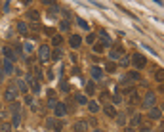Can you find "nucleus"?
<instances>
[{
	"instance_id": "f257e3e1",
	"label": "nucleus",
	"mask_w": 164,
	"mask_h": 132,
	"mask_svg": "<svg viewBox=\"0 0 164 132\" xmlns=\"http://www.w3.org/2000/svg\"><path fill=\"white\" fill-rule=\"evenodd\" d=\"M16 100H17V86H16V82H12L10 86H6V90H4V101L12 104V101H16Z\"/></svg>"
},
{
	"instance_id": "f03ea898",
	"label": "nucleus",
	"mask_w": 164,
	"mask_h": 132,
	"mask_svg": "<svg viewBox=\"0 0 164 132\" xmlns=\"http://www.w3.org/2000/svg\"><path fill=\"white\" fill-rule=\"evenodd\" d=\"M50 57H52V48H50L48 44H42V46L38 48V60H40L42 63H46Z\"/></svg>"
},
{
	"instance_id": "7ed1b4c3",
	"label": "nucleus",
	"mask_w": 164,
	"mask_h": 132,
	"mask_svg": "<svg viewBox=\"0 0 164 132\" xmlns=\"http://www.w3.org/2000/svg\"><path fill=\"white\" fill-rule=\"evenodd\" d=\"M54 113H55V119H63V117L67 115V105L63 104V101H58L54 107Z\"/></svg>"
},
{
	"instance_id": "20e7f679",
	"label": "nucleus",
	"mask_w": 164,
	"mask_h": 132,
	"mask_svg": "<svg viewBox=\"0 0 164 132\" xmlns=\"http://www.w3.org/2000/svg\"><path fill=\"white\" fill-rule=\"evenodd\" d=\"M143 107L145 109H151V107H155V104H156V96H155V92H147V96L143 98Z\"/></svg>"
},
{
	"instance_id": "39448f33",
	"label": "nucleus",
	"mask_w": 164,
	"mask_h": 132,
	"mask_svg": "<svg viewBox=\"0 0 164 132\" xmlns=\"http://www.w3.org/2000/svg\"><path fill=\"white\" fill-rule=\"evenodd\" d=\"M132 61H134V65H135V67H138V69H143L145 65H147V60H145V56H141V54H134Z\"/></svg>"
},
{
	"instance_id": "423d86ee",
	"label": "nucleus",
	"mask_w": 164,
	"mask_h": 132,
	"mask_svg": "<svg viewBox=\"0 0 164 132\" xmlns=\"http://www.w3.org/2000/svg\"><path fill=\"white\" fill-rule=\"evenodd\" d=\"M2 54H4V60H8V61H12V63L17 60V54L13 52L10 46H4V48H2Z\"/></svg>"
},
{
	"instance_id": "0eeeda50",
	"label": "nucleus",
	"mask_w": 164,
	"mask_h": 132,
	"mask_svg": "<svg viewBox=\"0 0 164 132\" xmlns=\"http://www.w3.org/2000/svg\"><path fill=\"white\" fill-rule=\"evenodd\" d=\"M27 86H29V88H33V92H34V94H37V92H40V84H38L37 77H33V75H29V77H27Z\"/></svg>"
},
{
	"instance_id": "6e6552de",
	"label": "nucleus",
	"mask_w": 164,
	"mask_h": 132,
	"mask_svg": "<svg viewBox=\"0 0 164 132\" xmlns=\"http://www.w3.org/2000/svg\"><path fill=\"white\" fill-rule=\"evenodd\" d=\"M16 29H17V33H19L21 36L29 35V25H27L25 21H17V23H16Z\"/></svg>"
},
{
	"instance_id": "1a4fd4ad",
	"label": "nucleus",
	"mask_w": 164,
	"mask_h": 132,
	"mask_svg": "<svg viewBox=\"0 0 164 132\" xmlns=\"http://www.w3.org/2000/svg\"><path fill=\"white\" fill-rule=\"evenodd\" d=\"M122 56H124V52H122V48H120V46L109 50V57H111V60H120Z\"/></svg>"
},
{
	"instance_id": "9d476101",
	"label": "nucleus",
	"mask_w": 164,
	"mask_h": 132,
	"mask_svg": "<svg viewBox=\"0 0 164 132\" xmlns=\"http://www.w3.org/2000/svg\"><path fill=\"white\" fill-rule=\"evenodd\" d=\"M69 44H71V48H78V46H80V44H82V38H80V36H78V35H71V38H69Z\"/></svg>"
},
{
	"instance_id": "9b49d317",
	"label": "nucleus",
	"mask_w": 164,
	"mask_h": 132,
	"mask_svg": "<svg viewBox=\"0 0 164 132\" xmlns=\"http://www.w3.org/2000/svg\"><path fill=\"white\" fill-rule=\"evenodd\" d=\"M99 36H101V46H103V48H105V46H111L113 40H111V36L107 35L105 31H99Z\"/></svg>"
},
{
	"instance_id": "f8f14e48",
	"label": "nucleus",
	"mask_w": 164,
	"mask_h": 132,
	"mask_svg": "<svg viewBox=\"0 0 164 132\" xmlns=\"http://www.w3.org/2000/svg\"><path fill=\"white\" fill-rule=\"evenodd\" d=\"M73 130L75 132H88V124L84 123V121H78L75 127H73Z\"/></svg>"
},
{
	"instance_id": "ddd939ff",
	"label": "nucleus",
	"mask_w": 164,
	"mask_h": 132,
	"mask_svg": "<svg viewBox=\"0 0 164 132\" xmlns=\"http://www.w3.org/2000/svg\"><path fill=\"white\" fill-rule=\"evenodd\" d=\"M103 111H105V115H107V117H117V115H118V113H117V107H115V105H109V104L105 105Z\"/></svg>"
},
{
	"instance_id": "4468645a",
	"label": "nucleus",
	"mask_w": 164,
	"mask_h": 132,
	"mask_svg": "<svg viewBox=\"0 0 164 132\" xmlns=\"http://www.w3.org/2000/svg\"><path fill=\"white\" fill-rule=\"evenodd\" d=\"M92 77H94L96 80H99V79L103 77V69L97 67V65H94V67H92Z\"/></svg>"
},
{
	"instance_id": "2eb2a0df",
	"label": "nucleus",
	"mask_w": 164,
	"mask_h": 132,
	"mask_svg": "<svg viewBox=\"0 0 164 132\" xmlns=\"http://www.w3.org/2000/svg\"><path fill=\"white\" fill-rule=\"evenodd\" d=\"M149 117H151L153 121H159L160 117H162V111H160L159 107H151V113H149Z\"/></svg>"
},
{
	"instance_id": "dca6fc26",
	"label": "nucleus",
	"mask_w": 164,
	"mask_h": 132,
	"mask_svg": "<svg viewBox=\"0 0 164 132\" xmlns=\"http://www.w3.org/2000/svg\"><path fill=\"white\" fill-rule=\"evenodd\" d=\"M13 115V119H12V127H19V124H21V111H12Z\"/></svg>"
},
{
	"instance_id": "f3484780",
	"label": "nucleus",
	"mask_w": 164,
	"mask_h": 132,
	"mask_svg": "<svg viewBox=\"0 0 164 132\" xmlns=\"http://www.w3.org/2000/svg\"><path fill=\"white\" fill-rule=\"evenodd\" d=\"M76 25L82 29V31H90V25H88V21L86 19H82V17H76Z\"/></svg>"
},
{
	"instance_id": "a211bd4d",
	"label": "nucleus",
	"mask_w": 164,
	"mask_h": 132,
	"mask_svg": "<svg viewBox=\"0 0 164 132\" xmlns=\"http://www.w3.org/2000/svg\"><path fill=\"white\" fill-rule=\"evenodd\" d=\"M2 69H4V73H13V71H16V69H13V63L8 61V60L2 61Z\"/></svg>"
},
{
	"instance_id": "6ab92c4d",
	"label": "nucleus",
	"mask_w": 164,
	"mask_h": 132,
	"mask_svg": "<svg viewBox=\"0 0 164 132\" xmlns=\"http://www.w3.org/2000/svg\"><path fill=\"white\" fill-rule=\"evenodd\" d=\"M16 86H19V92H21V94H27V92H29V86H27L25 80H17Z\"/></svg>"
},
{
	"instance_id": "aec40b11",
	"label": "nucleus",
	"mask_w": 164,
	"mask_h": 132,
	"mask_svg": "<svg viewBox=\"0 0 164 132\" xmlns=\"http://www.w3.org/2000/svg\"><path fill=\"white\" fill-rule=\"evenodd\" d=\"M59 29H61L63 33H69V31H71V23H69V19H63L61 23H59Z\"/></svg>"
},
{
	"instance_id": "412c9836",
	"label": "nucleus",
	"mask_w": 164,
	"mask_h": 132,
	"mask_svg": "<svg viewBox=\"0 0 164 132\" xmlns=\"http://www.w3.org/2000/svg\"><path fill=\"white\" fill-rule=\"evenodd\" d=\"M76 104H78V105H86V104H88L86 96H84V94H76Z\"/></svg>"
},
{
	"instance_id": "4be33fe9",
	"label": "nucleus",
	"mask_w": 164,
	"mask_h": 132,
	"mask_svg": "<svg viewBox=\"0 0 164 132\" xmlns=\"http://www.w3.org/2000/svg\"><path fill=\"white\" fill-rule=\"evenodd\" d=\"M126 79L128 80H139V71H130L126 75Z\"/></svg>"
},
{
	"instance_id": "5701e85b",
	"label": "nucleus",
	"mask_w": 164,
	"mask_h": 132,
	"mask_svg": "<svg viewBox=\"0 0 164 132\" xmlns=\"http://www.w3.org/2000/svg\"><path fill=\"white\" fill-rule=\"evenodd\" d=\"M13 127H12V123H2L0 124V132H12Z\"/></svg>"
},
{
	"instance_id": "b1692460",
	"label": "nucleus",
	"mask_w": 164,
	"mask_h": 132,
	"mask_svg": "<svg viewBox=\"0 0 164 132\" xmlns=\"http://www.w3.org/2000/svg\"><path fill=\"white\" fill-rule=\"evenodd\" d=\"M94 92H96V82L90 80V82H86V94H94Z\"/></svg>"
},
{
	"instance_id": "393cba45",
	"label": "nucleus",
	"mask_w": 164,
	"mask_h": 132,
	"mask_svg": "<svg viewBox=\"0 0 164 132\" xmlns=\"http://www.w3.org/2000/svg\"><path fill=\"white\" fill-rule=\"evenodd\" d=\"M141 121H143V117H141V115H134V119H132V127H141Z\"/></svg>"
},
{
	"instance_id": "a878e982",
	"label": "nucleus",
	"mask_w": 164,
	"mask_h": 132,
	"mask_svg": "<svg viewBox=\"0 0 164 132\" xmlns=\"http://www.w3.org/2000/svg\"><path fill=\"white\" fill-rule=\"evenodd\" d=\"M88 109H90L92 113H97L99 111V105L96 104V101H88Z\"/></svg>"
},
{
	"instance_id": "bb28decb",
	"label": "nucleus",
	"mask_w": 164,
	"mask_h": 132,
	"mask_svg": "<svg viewBox=\"0 0 164 132\" xmlns=\"http://www.w3.org/2000/svg\"><path fill=\"white\" fill-rule=\"evenodd\" d=\"M105 71H109V73H115V71H117V65L113 63V61H111V63L107 61V65H105Z\"/></svg>"
},
{
	"instance_id": "cd10ccee",
	"label": "nucleus",
	"mask_w": 164,
	"mask_h": 132,
	"mask_svg": "<svg viewBox=\"0 0 164 132\" xmlns=\"http://www.w3.org/2000/svg\"><path fill=\"white\" fill-rule=\"evenodd\" d=\"M61 128H63V123H61V121H54V128H52V130H55V132H59Z\"/></svg>"
},
{
	"instance_id": "c85d7f7f",
	"label": "nucleus",
	"mask_w": 164,
	"mask_h": 132,
	"mask_svg": "<svg viewBox=\"0 0 164 132\" xmlns=\"http://www.w3.org/2000/svg\"><path fill=\"white\" fill-rule=\"evenodd\" d=\"M27 16H29V19H34V21H38V17H40V16H38V12H34V10H33V12H29Z\"/></svg>"
},
{
	"instance_id": "c756f323",
	"label": "nucleus",
	"mask_w": 164,
	"mask_h": 132,
	"mask_svg": "<svg viewBox=\"0 0 164 132\" xmlns=\"http://www.w3.org/2000/svg\"><path fill=\"white\" fill-rule=\"evenodd\" d=\"M52 44H54V46H59V44H61V36H59V35H55L54 38H52Z\"/></svg>"
},
{
	"instance_id": "7c9ffc66",
	"label": "nucleus",
	"mask_w": 164,
	"mask_h": 132,
	"mask_svg": "<svg viewBox=\"0 0 164 132\" xmlns=\"http://www.w3.org/2000/svg\"><path fill=\"white\" fill-rule=\"evenodd\" d=\"M118 119H117V123L120 124V127H122V124H126V115H117Z\"/></svg>"
},
{
	"instance_id": "2f4dec72",
	"label": "nucleus",
	"mask_w": 164,
	"mask_h": 132,
	"mask_svg": "<svg viewBox=\"0 0 164 132\" xmlns=\"http://www.w3.org/2000/svg\"><path fill=\"white\" fill-rule=\"evenodd\" d=\"M155 79L159 80V82H162V79H164V73H162V69H159V71H156V75H155Z\"/></svg>"
},
{
	"instance_id": "473e14b6",
	"label": "nucleus",
	"mask_w": 164,
	"mask_h": 132,
	"mask_svg": "<svg viewBox=\"0 0 164 132\" xmlns=\"http://www.w3.org/2000/svg\"><path fill=\"white\" fill-rule=\"evenodd\" d=\"M130 104H138V94H135V90L130 94Z\"/></svg>"
},
{
	"instance_id": "72a5a7b5",
	"label": "nucleus",
	"mask_w": 164,
	"mask_h": 132,
	"mask_svg": "<svg viewBox=\"0 0 164 132\" xmlns=\"http://www.w3.org/2000/svg\"><path fill=\"white\" fill-rule=\"evenodd\" d=\"M52 54H54V56H52L54 60H61V56H63V52H61V50H55V52H52Z\"/></svg>"
},
{
	"instance_id": "f704fd0d",
	"label": "nucleus",
	"mask_w": 164,
	"mask_h": 132,
	"mask_svg": "<svg viewBox=\"0 0 164 132\" xmlns=\"http://www.w3.org/2000/svg\"><path fill=\"white\" fill-rule=\"evenodd\" d=\"M46 104H48V107H55V104H58V100H55V98H50V100L46 101Z\"/></svg>"
},
{
	"instance_id": "c9c22d12",
	"label": "nucleus",
	"mask_w": 164,
	"mask_h": 132,
	"mask_svg": "<svg viewBox=\"0 0 164 132\" xmlns=\"http://www.w3.org/2000/svg\"><path fill=\"white\" fill-rule=\"evenodd\" d=\"M96 40H97V38H96V35H94V33H92V35H88V38H86V42H90V44H94Z\"/></svg>"
},
{
	"instance_id": "e433bc0d",
	"label": "nucleus",
	"mask_w": 164,
	"mask_h": 132,
	"mask_svg": "<svg viewBox=\"0 0 164 132\" xmlns=\"http://www.w3.org/2000/svg\"><path fill=\"white\" fill-rule=\"evenodd\" d=\"M92 46H94V50H96V52H103V46H101V44L94 42V44H92Z\"/></svg>"
},
{
	"instance_id": "4c0bfd02",
	"label": "nucleus",
	"mask_w": 164,
	"mask_h": 132,
	"mask_svg": "<svg viewBox=\"0 0 164 132\" xmlns=\"http://www.w3.org/2000/svg\"><path fill=\"white\" fill-rule=\"evenodd\" d=\"M88 2H92V4H94V6H97V8H99V10H105V6H103V4H99V2H96V0H88Z\"/></svg>"
},
{
	"instance_id": "58836bf2",
	"label": "nucleus",
	"mask_w": 164,
	"mask_h": 132,
	"mask_svg": "<svg viewBox=\"0 0 164 132\" xmlns=\"http://www.w3.org/2000/svg\"><path fill=\"white\" fill-rule=\"evenodd\" d=\"M54 121H55L54 117H52V119H48V121H46V127H48V128H54Z\"/></svg>"
},
{
	"instance_id": "ea45409f",
	"label": "nucleus",
	"mask_w": 164,
	"mask_h": 132,
	"mask_svg": "<svg viewBox=\"0 0 164 132\" xmlns=\"http://www.w3.org/2000/svg\"><path fill=\"white\" fill-rule=\"evenodd\" d=\"M42 2L48 4V6H52V8H54V6H58V4H55V0H42Z\"/></svg>"
},
{
	"instance_id": "a19ab883",
	"label": "nucleus",
	"mask_w": 164,
	"mask_h": 132,
	"mask_svg": "<svg viewBox=\"0 0 164 132\" xmlns=\"http://www.w3.org/2000/svg\"><path fill=\"white\" fill-rule=\"evenodd\" d=\"M113 104H122V96H120V94H117V96H115V101H113Z\"/></svg>"
},
{
	"instance_id": "79ce46f5",
	"label": "nucleus",
	"mask_w": 164,
	"mask_h": 132,
	"mask_svg": "<svg viewBox=\"0 0 164 132\" xmlns=\"http://www.w3.org/2000/svg\"><path fill=\"white\" fill-rule=\"evenodd\" d=\"M139 132H153L151 127H139Z\"/></svg>"
},
{
	"instance_id": "37998d69",
	"label": "nucleus",
	"mask_w": 164,
	"mask_h": 132,
	"mask_svg": "<svg viewBox=\"0 0 164 132\" xmlns=\"http://www.w3.org/2000/svg\"><path fill=\"white\" fill-rule=\"evenodd\" d=\"M120 63L122 65H130V60H128V57H120Z\"/></svg>"
},
{
	"instance_id": "c03bdc74",
	"label": "nucleus",
	"mask_w": 164,
	"mask_h": 132,
	"mask_svg": "<svg viewBox=\"0 0 164 132\" xmlns=\"http://www.w3.org/2000/svg\"><path fill=\"white\" fill-rule=\"evenodd\" d=\"M25 52H33V44H29V42L25 44Z\"/></svg>"
},
{
	"instance_id": "a18cd8bd",
	"label": "nucleus",
	"mask_w": 164,
	"mask_h": 132,
	"mask_svg": "<svg viewBox=\"0 0 164 132\" xmlns=\"http://www.w3.org/2000/svg\"><path fill=\"white\" fill-rule=\"evenodd\" d=\"M61 90H63V92H69L71 86H69V84H61Z\"/></svg>"
},
{
	"instance_id": "49530a36",
	"label": "nucleus",
	"mask_w": 164,
	"mask_h": 132,
	"mask_svg": "<svg viewBox=\"0 0 164 132\" xmlns=\"http://www.w3.org/2000/svg\"><path fill=\"white\" fill-rule=\"evenodd\" d=\"M109 98H111V96H109V94H107V92H103V94H101V100H103V101H107Z\"/></svg>"
},
{
	"instance_id": "de8ad7c7",
	"label": "nucleus",
	"mask_w": 164,
	"mask_h": 132,
	"mask_svg": "<svg viewBox=\"0 0 164 132\" xmlns=\"http://www.w3.org/2000/svg\"><path fill=\"white\" fill-rule=\"evenodd\" d=\"M153 2H156V4H162V0H153Z\"/></svg>"
},
{
	"instance_id": "09e8293b",
	"label": "nucleus",
	"mask_w": 164,
	"mask_h": 132,
	"mask_svg": "<svg viewBox=\"0 0 164 132\" xmlns=\"http://www.w3.org/2000/svg\"><path fill=\"white\" fill-rule=\"evenodd\" d=\"M31 2V0H23V4H29Z\"/></svg>"
},
{
	"instance_id": "8fccbe9b",
	"label": "nucleus",
	"mask_w": 164,
	"mask_h": 132,
	"mask_svg": "<svg viewBox=\"0 0 164 132\" xmlns=\"http://www.w3.org/2000/svg\"><path fill=\"white\" fill-rule=\"evenodd\" d=\"M94 132H103V130H99V128H97V130H94Z\"/></svg>"
},
{
	"instance_id": "3c124183",
	"label": "nucleus",
	"mask_w": 164,
	"mask_h": 132,
	"mask_svg": "<svg viewBox=\"0 0 164 132\" xmlns=\"http://www.w3.org/2000/svg\"><path fill=\"white\" fill-rule=\"evenodd\" d=\"M0 80H2V71H0Z\"/></svg>"
}]
</instances>
